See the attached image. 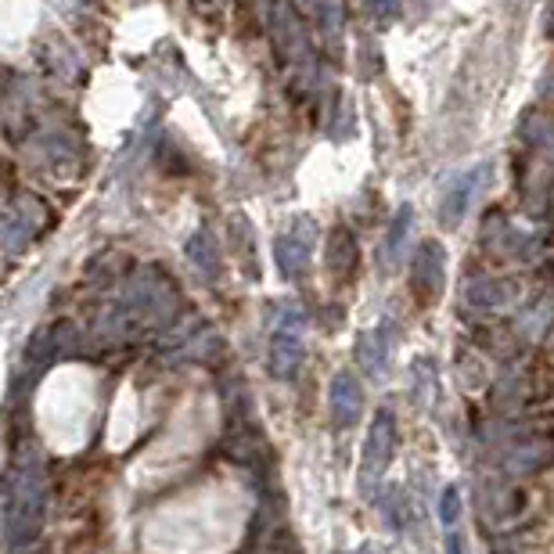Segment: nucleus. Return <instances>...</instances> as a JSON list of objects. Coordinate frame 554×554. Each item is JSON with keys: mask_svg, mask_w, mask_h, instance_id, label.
Wrapping results in <instances>:
<instances>
[{"mask_svg": "<svg viewBox=\"0 0 554 554\" xmlns=\"http://www.w3.org/2000/svg\"><path fill=\"white\" fill-rule=\"evenodd\" d=\"M277 267H281V274L285 277L299 281V277L310 270V249H306V242H299L295 234L277 238Z\"/></svg>", "mask_w": 554, "mask_h": 554, "instance_id": "nucleus-7", "label": "nucleus"}, {"mask_svg": "<svg viewBox=\"0 0 554 554\" xmlns=\"http://www.w3.org/2000/svg\"><path fill=\"white\" fill-rule=\"evenodd\" d=\"M407 224H411V209H403V213L396 216L393 234H389V245H385V249H389V256H393V252H396V245H400V238H403V234H407Z\"/></svg>", "mask_w": 554, "mask_h": 554, "instance_id": "nucleus-9", "label": "nucleus"}, {"mask_svg": "<svg viewBox=\"0 0 554 554\" xmlns=\"http://www.w3.org/2000/svg\"><path fill=\"white\" fill-rule=\"evenodd\" d=\"M393 450H396V421H393V411H378L375 421H371V429H367V439H364V454H360V479L371 483V479H382L385 468L393 465Z\"/></svg>", "mask_w": 554, "mask_h": 554, "instance_id": "nucleus-2", "label": "nucleus"}, {"mask_svg": "<svg viewBox=\"0 0 554 554\" xmlns=\"http://www.w3.org/2000/svg\"><path fill=\"white\" fill-rule=\"evenodd\" d=\"M411 288L421 303H432L443 288V245L425 242L411 260Z\"/></svg>", "mask_w": 554, "mask_h": 554, "instance_id": "nucleus-4", "label": "nucleus"}, {"mask_svg": "<svg viewBox=\"0 0 554 554\" xmlns=\"http://www.w3.org/2000/svg\"><path fill=\"white\" fill-rule=\"evenodd\" d=\"M457 519H461V490H457V486H447V490L439 493V522L447 529H454Z\"/></svg>", "mask_w": 554, "mask_h": 554, "instance_id": "nucleus-8", "label": "nucleus"}, {"mask_svg": "<svg viewBox=\"0 0 554 554\" xmlns=\"http://www.w3.org/2000/svg\"><path fill=\"white\" fill-rule=\"evenodd\" d=\"M367 4H371V11H375V15H382V18L396 15V8H400V0H367Z\"/></svg>", "mask_w": 554, "mask_h": 554, "instance_id": "nucleus-10", "label": "nucleus"}, {"mask_svg": "<svg viewBox=\"0 0 554 554\" xmlns=\"http://www.w3.org/2000/svg\"><path fill=\"white\" fill-rule=\"evenodd\" d=\"M303 331H306V317L299 310H288L274 328V339H270V375L274 378H295L299 364H303Z\"/></svg>", "mask_w": 554, "mask_h": 554, "instance_id": "nucleus-1", "label": "nucleus"}, {"mask_svg": "<svg viewBox=\"0 0 554 554\" xmlns=\"http://www.w3.org/2000/svg\"><path fill=\"white\" fill-rule=\"evenodd\" d=\"M328 411L339 429H349V425H357L364 418V385H360V378L353 371H339L331 378Z\"/></svg>", "mask_w": 554, "mask_h": 554, "instance_id": "nucleus-3", "label": "nucleus"}, {"mask_svg": "<svg viewBox=\"0 0 554 554\" xmlns=\"http://www.w3.org/2000/svg\"><path fill=\"white\" fill-rule=\"evenodd\" d=\"M389 353H393V335L385 328L367 331L364 339L357 342V360L371 371V375H385L389 367Z\"/></svg>", "mask_w": 554, "mask_h": 554, "instance_id": "nucleus-6", "label": "nucleus"}, {"mask_svg": "<svg viewBox=\"0 0 554 554\" xmlns=\"http://www.w3.org/2000/svg\"><path fill=\"white\" fill-rule=\"evenodd\" d=\"M447 554H465V540H461L457 529H450L447 533Z\"/></svg>", "mask_w": 554, "mask_h": 554, "instance_id": "nucleus-11", "label": "nucleus"}, {"mask_svg": "<svg viewBox=\"0 0 554 554\" xmlns=\"http://www.w3.org/2000/svg\"><path fill=\"white\" fill-rule=\"evenodd\" d=\"M483 177H486V170H472V173H465V177L457 180L454 188H450V195L443 198V206H439V224L457 227V220L468 213V202H472L475 188H479V180Z\"/></svg>", "mask_w": 554, "mask_h": 554, "instance_id": "nucleus-5", "label": "nucleus"}]
</instances>
